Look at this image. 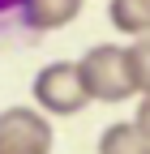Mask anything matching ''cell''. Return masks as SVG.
Segmentation results:
<instances>
[{
    "label": "cell",
    "instance_id": "9",
    "mask_svg": "<svg viewBox=\"0 0 150 154\" xmlns=\"http://www.w3.org/2000/svg\"><path fill=\"white\" fill-rule=\"evenodd\" d=\"M133 124L142 128V137H150V99H146V103L137 107V120H133Z\"/></svg>",
    "mask_w": 150,
    "mask_h": 154
},
{
    "label": "cell",
    "instance_id": "2",
    "mask_svg": "<svg viewBox=\"0 0 150 154\" xmlns=\"http://www.w3.org/2000/svg\"><path fill=\"white\" fill-rule=\"evenodd\" d=\"M34 103L47 116H77L90 103L82 77H77V64L73 60H56V64L39 69V77H34Z\"/></svg>",
    "mask_w": 150,
    "mask_h": 154
},
{
    "label": "cell",
    "instance_id": "7",
    "mask_svg": "<svg viewBox=\"0 0 150 154\" xmlns=\"http://www.w3.org/2000/svg\"><path fill=\"white\" fill-rule=\"evenodd\" d=\"M129 51V69H133V86L150 99V34H142L133 47H124Z\"/></svg>",
    "mask_w": 150,
    "mask_h": 154
},
{
    "label": "cell",
    "instance_id": "6",
    "mask_svg": "<svg viewBox=\"0 0 150 154\" xmlns=\"http://www.w3.org/2000/svg\"><path fill=\"white\" fill-rule=\"evenodd\" d=\"M99 154H150V137H142L137 124H107L99 137Z\"/></svg>",
    "mask_w": 150,
    "mask_h": 154
},
{
    "label": "cell",
    "instance_id": "4",
    "mask_svg": "<svg viewBox=\"0 0 150 154\" xmlns=\"http://www.w3.org/2000/svg\"><path fill=\"white\" fill-rule=\"evenodd\" d=\"M82 13V0H26L22 26L26 30H60Z\"/></svg>",
    "mask_w": 150,
    "mask_h": 154
},
{
    "label": "cell",
    "instance_id": "8",
    "mask_svg": "<svg viewBox=\"0 0 150 154\" xmlns=\"http://www.w3.org/2000/svg\"><path fill=\"white\" fill-rule=\"evenodd\" d=\"M26 13V0H0V26L13 22V17H22Z\"/></svg>",
    "mask_w": 150,
    "mask_h": 154
},
{
    "label": "cell",
    "instance_id": "3",
    "mask_svg": "<svg viewBox=\"0 0 150 154\" xmlns=\"http://www.w3.org/2000/svg\"><path fill=\"white\" fill-rule=\"evenodd\" d=\"M56 133L39 107L0 111V154H52Z\"/></svg>",
    "mask_w": 150,
    "mask_h": 154
},
{
    "label": "cell",
    "instance_id": "5",
    "mask_svg": "<svg viewBox=\"0 0 150 154\" xmlns=\"http://www.w3.org/2000/svg\"><path fill=\"white\" fill-rule=\"evenodd\" d=\"M107 17L120 34H150V0H107Z\"/></svg>",
    "mask_w": 150,
    "mask_h": 154
},
{
    "label": "cell",
    "instance_id": "1",
    "mask_svg": "<svg viewBox=\"0 0 150 154\" xmlns=\"http://www.w3.org/2000/svg\"><path fill=\"white\" fill-rule=\"evenodd\" d=\"M77 77H82L90 103H124V99L137 94L133 69H129V51L116 47V43L90 47L82 60H77Z\"/></svg>",
    "mask_w": 150,
    "mask_h": 154
}]
</instances>
